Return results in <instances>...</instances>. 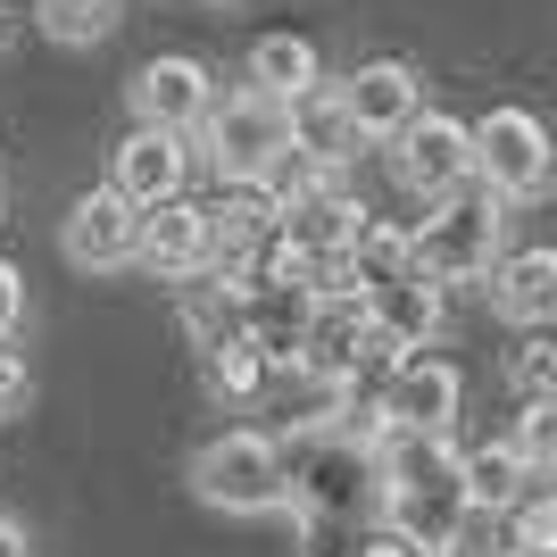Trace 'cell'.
Returning a JSON list of instances; mask_svg holds the SVG:
<instances>
[{"instance_id":"1","label":"cell","mask_w":557,"mask_h":557,"mask_svg":"<svg viewBox=\"0 0 557 557\" xmlns=\"http://www.w3.org/2000/svg\"><path fill=\"white\" fill-rule=\"evenodd\" d=\"M191 491L225 516L292 508V449H283L275 433H216V442L191 458Z\"/></svg>"},{"instance_id":"5","label":"cell","mask_w":557,"mask_h":557,"mask_svg":"<svg viewBox=\"0 0 557 557\" xmlns=\"http://www.w3.org/2000/svg\"><path fill=\"white\" fill-rule=\"evenodd\" d=\"M392 166H399V184L424 191V200L474 184V125H458V116H442V109H417L392 134Z\"/></svg>"},{"instance_id":"24","label":"cell","mask_w":557,"mask_h":557,"mask_svg":"<svg viewBox=\"0 0 557 557\" xmlns=\"http://www.w3.org/2000/svg\"><path fill=\"white\" fill-rule=\"evenodd\" d=\"M516 449H524L541 474H557V399H533V408H524V424H516Z\"/></svg>"},{"instance_id":"15","label":"cell","mask_w":557,"mask_h":557,"mask_svg":"<svg viewBox=\"0 0 557 557\" xmlns=\"http://www.w3.org/2000/svg\"><path fill=\"white\" fill-rule=\"evenodd\" d=\"M292 150H308L317 166H349L358 150H367V134H358V116L342 109V84H308V92H292Z\"/></svg>"},{"instance_id":"13","label":"cell","mask_w":557,"mask_h":557,"mask_svg":"<svg viewBox=\"0 0 557 557\" xmlns=\"http://www.w3.org/2000/svg\"><path fill=\"white\" fill-rule=\"evenodd\" d=\"M342 109L358 116V134H367V141H392L399 125L424 109V84H417L408 59H367V67L342 75Z\"/></svg>"},{"instance_id":"20","label":"cell","mask_w":557,"mask_h":557,"mask_svg":"<svg viewBox=\"0 0 557 557\" xmlns=\"http://www.w3.org/2000/svg\"><path fill=\"white\" fill-rule=\"evenodd\" d=\"M250 84H258V92H275V100L308 92V84H317V42H308V34H258Z\"/></svg>"},{"instance_id":"30","label":"cell","mask_w":557,"mask_h":557,"mask_svg":"<svg viewBox=\"0 0 557 557\" xmlns=\"http://www.w3.org/2000/svg\"><path fill=\"white\" fill-rule=\"evenodd\" d=\"M449 557H491V549H449Z\"/></svg>"},{"instance_id":"4","label":"cell","mask_w":557,"mask_h":557,"mask_svg":"<svg viewBox=\"0 0 557 557\" xmlns=\"http://www.w3.org/2000/svg\"><path fill=\"white\" fill-rule=\"evenodd\" d=\"M549 175H557V150L533 109H491L474 125V184H491L499 200H541Z\"/></svg>"},{"instance_id":"25","label":"cell","mask_w":557,"mask_h":557,"mask_svg":"<svg viewBox=\"0 0 557 557\" xmlns=\"http://www.w3.org/2000/svg\"><path fill=\"white\" fill-rule=\"evenodd\" d=\"M508 374H516V392H524V399H549L557 392V342H524L508 358Z\"/></svg>"},{"instance_id":"12","label":"cell","mask_w":557,"mask_h":557,"mask_svg":"<svg viewBox=\"0 0 557 557\" xmlns=\"http://www.w3.org/2000/svg\"><path fill=\"white\" fill-rule=\"evenodd\" d=\"M216 109V75L200 59H150L134 75V116L166 125V134H200V116Z\"/></svg>"},{"instance_id":"6","label":"cell","mask_w":557,"mask_h":557,"mask_svg":"<svg viewBox=\"0 0 557 557\" xmlns=\"http://www.w3.org/2000/svg\"><path fill=\"white\" fill-rule=\"evenodd\" d=\"M466 474H433V483H383V533H399L417 557H449L466 541Z\"/></svg>"},{"instance_id":"26","label":"cell","mask_w":557,"mask_h":557,"mask_svg":"<svg viewBox=\"0 0 557 557\" xmlns=\"http://www.w3.org/2000/svg\"><path fill=\"white\" fill-rule=\"evenodd\" d=\"M25 399H34V374H25V358L9 342H0V417H17Z\"/></svg>"},{"instance_id":"21","label":"cell","mask_w":557,"mask_h":557,"mask_svg":"<svg viewBox=\"0 0 557 557\" xmlns=\"http://www.w3.org/2000/svg\"><path fill=\"white\" fill-rule=\"evenodd\" d=\"M349 267H358V283L408 275V267H417V233L392 225V216H358V233H349Z\"/></svg>"},{"instance_id":"10","label":"cell","mask_w":557,"mask_h":557,"mask_svg":"<svg viewBox=\"0 0 557 557\" xmlns=\"http://www.w3.org/2000/svg\"><path fill=\"white\" fill-rule=\"evenodd\" d=\"M191 159H200V150H191V134H166V125H134V134L109 150V184L125 191V200H141V209H150V200H175V191H184Z\"/></svg>"},{"instance_id":"16","label":"cell","mask_w":557,"mask_h":557,"mask_svg":"<svg viewBox=\"0 0 557 557\" xmlns=\"http://www.w3.org/2000/svg\"><path fill=\"white\" fill-rule=\"evenodd\" d=\"M491 308L508 325H557V250H499L491 258Z\"/></svg>"},{"instance_id":"31","label":"cell","mask_w":557,"mask_h":557,"mask_svg":"<svg viewBox=\"0 0 557 557\" xmlns=\"http://www.w3.org/2000/svg\"><path fill=\"white\" fill-rule=\"evenodd\" d=\"M549 399H557V392H549Z\"/></svg>"},{"instance_id":"2","label":"cell","mask_w":557,"mask_h":557,"mask_svg":"<svg viewBox=\"0 0 557 557\" xmlns=\"http://www.w3.org/2000/svg\"><path fill=\"white\" fill-rule=\"evenodd\" d=\"M508 200H499V191H442V200H433V216H424L417 225V267L433 283H474V275H491V258H499V225H508Z\"/></svg>"},{"instance_id":"28","label":"cell","mask_w":557,"mask_h":557,"mask_svg":"<svg viewBox=\"0 0 557 557\" xmlns=\"http://www.w3.org/2000/svg\"><path fill=\"white\" fill-rule=\"evenodd\" d=\"M0 557H25V524L17 516H0Z\"/></svg>"},{"instance_id":"9","label":"cell","mask_w":557,"mask_h":557,"mask_svg":"<svg viewBox=\"0 0 557 557\" xmlns=\"http://www.w3.org/2000/svg\"><path fill=\"white\" fill-rule=\"evenodd\" d=\"M367 325H374V342L392 349V358H408V349H433V342H442V283L424 275V267L367 283Z\"/></svg>"},{"instance_id":"14","label":"cell","mask_w":557,"mask_h":557,"mask_svg":"<svg viewBox=\"0 0 557 557\" xmlns=\"http://www.w3.org/2000/svg\"><path fill=\"white\" fill-rule=\"evenodd\" d=\"M209 233H216V258H225V267H250V258L283 233V191L267 184V175L225 184V191L209 200Z\"/></svg>"},{"instance_id":"27","label":"cell","mask_w":557,"mask_h":557,"mask_svg":"<svg viewBox=\"0 0 557 557\" xmlns=\"http://www.w3.org/2000/svg\"><path fill=\"white\" fill-rule=\"evenodd\" d=\"M17 325H25V275L9 267V258H0V342H9Z\"/></svg>"},{"instance_id":"29","label":"cell","mask_w":557,"mask_h":557,"mask_svg":"<svg viewBox=\"0 0 557 557\" xmlns=\"http://www.w3.org/2000/svg\"><path fill=\"white\" fill-rule=\"evenodd\" d=\"M358 557H417V549H408V541H399V533H383V541H367V549H358Z\"/></svg>"},{"instance_id":"8","label":"cell","mask_w":557,"mask_h":557,"mask_svg":"<svg viewBox=\"0 0 557 557\" xmlns=\"http://www.w3.org/2000/svg\"><path fill=\"white\" fill-rule=\"evenodd\" d=\"M383 408H392V424L449 433V424H458V408H466V374L449 367V358L408 349V358H392V367H383Z\"/></svg>"},{"instance_id":"3","label":"cell","mask_w":557,"mask_h":557,"mask_svg":"<svg viewBox=\"0 0 557 557\" xmlns=\"http://www.w3.org/2000/svg\"><path fill=\"white\" fill-rule=\"evenodd\" d=\"M292 150V100H275V92H233V100H216L209 116H200V159L225 175V184H242V175H267V166Z\"/></svg>"},{"instance_id":"7","label":"cell","mask_w":557,"mask_h":557,"mask_svg":"<svg viewBox=\"0 0 557 557\" xmlns=\"http://www.w3.org/2000/svg\"><path fill=\"white\" fill-rule=\"evenodd\" d=\"M67 258L84 275H116V267H134L141 258V200H125L116 184L84 191L67 209Z\"/></svg>"},{"instance_id":"19","label":"cell","mask_w":557,"mask_h":557,"mask_svg":"<svg viewBox=\"0 0 557 557\" xmlns=\"http://www.w3.org/2000/svg\"><path fill=\"white\" fill-rule=\"evenodd\" d=\"M267 383H275V358H267V342H258L250 325L225 333V342H209V392L225 399V408H250Z\"/></svg>"},{"instance_id":"11","label":"cell","mask_w":557,"mask_h":557,"mask_svg":"<svg viewBox=\"0 0 557 557\" xmlns=\"http://www.w3.org/2000/svg\"><path fill=\"white\" fill-rule=\"evenodd\" d=\"M209 258H216V233H209V209H200V200L175 191V200H150V209H141V267L159 283L200 275Z\"/></svg>"},{"instance_id":"23","label":"cell","mask_w":557,"mask_h":557,"mask_svg":"<svg viewBox=\"0 0 557 557\" xmlns=\"http://www.w3.org/2000/svg\"><path fill=\"white\" fill-rule=\"evenodd\" d=\"M508 524H516V557H557V491H541V499H516Z\"/></svg>"},{"instance_id":"17","label":"cell","mask_w":557,"mask_h":557,"mask_svg":"<svg viewBox=\"0 0 557 557\" xmlns=\"http://www.w3.org/2000/svg\"><path fill=\"white\" fill-rule=\"evenodd\" d=\"M358 200H349L342 184H308V191H292V200H283V233H292V242H300L308 258H333V250H349V233H358Z\"/></svg>"},{"instance_id":"22","label":"cell","mask_w":557,"mask_h":557,"mask_svg":"<svg viewBox=\"0 0 557 557\" xmlns=\"http://www.w3.org/2000/svg\"><path fill=\"white\" fill-rule=\"evenodd\" d=\"M109 17H116V0H42V34H50V42H67V50L100 42Z\"/></svg>"},{"instance_id":"18","label":"cell","mask_w":557,"mask_h":557,"mask_svg":"<svg viewBox=\"0 0 557 557\" xmlns=\"http://www.w3.org/2000/svg\"><path fill=\"white\" fill-rule=\"evenodd\" d=\"M458 474H466L474 516H508L516 499H524V483H533V458L516 442H483V449H458Z\"/></svg>"}]
</instances>
